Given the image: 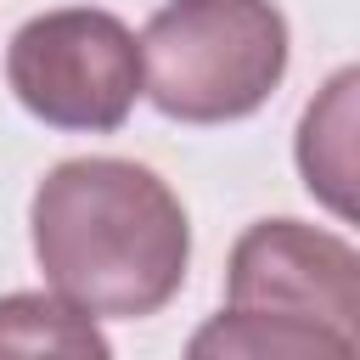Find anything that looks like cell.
<instances>
[{
  "label": "cell",
  "instance_id": "1",
  "mask_svg": "<svg viewBox=\"0 0 360 360\" xmlns=\"http://www.w3.org/2000/svg\"><path fill=\"white\" fill-rule=\"evenodd\" d=\"M34 259L56 298L90 321L158 315L191 264V225L180 197L129 158L56 163L28 208Z\"/></svg>",
  "mask_w": 360,
  "mask_h": 360
},
{
  "label": "cell",
  "instance_id": "4",
  "mask_svg": "<svg viewBox=\"0 0 360 360\" xmlns=\"http://www.w3.org/2000/svg\"><path fill=\"white\" fill-rule=\"evenodd\" d=\"M6 79L17 101L51 129L107 135L129 118L141 96V39L112 11L62 6L28 17L11 34Z\"/></svg>",
  "mask_w": 360,
  "mask_h": 360
},
{
  "label": "cell",
  "instance_id": "2",
  "mask_svg": "<svg viewBox=\"0 0 360 360\" xmlns=\"http://www.w3.org/2000/svg\"><path fill=\"white\" fill-rule=\"evenodd\" d=\"M360 338V259L343 236L259 219L231 253L225 315L191 338V354H332L349 360Z\"/></svg>",
  "mask_w": 360,
  "mask_h": 360
},
{
  "label": "cell",
  "instance_id": "6",
  "mask_svg": "<svg viewBox=\"0 0 360 360\" xmlns=\"http://www.w3.org/2000/svg\"><path fill=\"white\" fill-rule=\"evenodd\" d=\"M0 354H107V338L56 292L0 298Z\"/></svg>",
  "mask_w": 360,
  "mask_h": 360
},
{
  "label": "cell",
  "instance_id": "5",
  "mask_svg": "<svg viewBox=\"0 0 360 360\" xmlns=\"http://www.w3.org/2000/svg\"><path fill=\"white\" fill-rule=\"evenodd\" d=\"M354 68H343L298 124V169L304 186L338 214L354 219Z\"/></svg>",
  "mask_w": 360,
  "mask_h": 360
},
{
  "label": "cell",
  "instance_id": "3",
  "mask_svg": "<svg viewBox=\"0 0 360 360\" xmlns=\"http://www.w3.org/2000/svg\"><path fill=\"white\" fill-rule=\"evenodd\" d=\"M287 73V17L270 0H169L141 34V90L163 118L231 124Z\"/></svg>",
  "mask_w": 360,
  "mask_h": 360
}]
</instances>
